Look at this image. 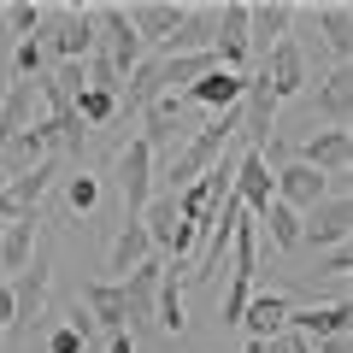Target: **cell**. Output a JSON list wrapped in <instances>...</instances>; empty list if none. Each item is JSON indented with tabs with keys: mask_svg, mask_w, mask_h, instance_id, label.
I'll use <instances>...</instances> for the list:
<instances>
[{
	"mask_svg": "<svg viewBox=\"0 0 353 353\" xmlns=\"http://www.w3.org/2000/svg\"><path fill=\"white\" fill-rule=\"evenodd\" d=\"M41 53H48V65H83L88 53H94V12L88 6H48L41 12V30H36Z\"/></svg>",
	"mask_w": 353,
	"mask_h": 353,
	"instance_id": "6da1fadb",
	"label": "cell"
},
{
	"mask_svg": "<svg viewBox=\"0 0 353 353\" xmlns=\"http://www.w3.org/2000/svg\"><path fill=\"white\" fill-rule=\"evenodd\" d=\"M347 271H353V253H347V241H341V248H330V253H318V277H330V283H347Z\"/></svg>",
	"mask_w": 353,
	"mask_h": 353,
	"instance_id": "f546056e",
	"label": "cell"
},
{
	"mask_svg": "<svg viewBox=\"0 0 353 353\" xmlns=\"http://www.w3.org/2000/svg\"><path fill=\"white\" fill-rule=\"evenodd\" d=\"M36 224H41V212H24V218H12V224H0V271H24L30 259H36Z\"/></svg>",
	"mask_w": 353,
	"mask_h": 353,
	"instance_id": "d4e9b609",
	"label": "cell"
},
{
	"mask_svg": "<svg viewBox=\"0 0 353 353\" xmlns=\"http://www.w3.org/2000/svg\"><path fill=\"white\" fill-rule=\"evenodd\" d=\"M318 30H324V53L330 65H353V6L347 0H330V6H312Z\"/></svg>",
	"mask_w": 353,
	"mask_h": 353,
	"instance_id": "603a6c76",
	"label": "cell"
},
{
	"mask_svg": "<svg viewBox=\"0 0 353 353\" xmlns=\"http://www.w3.org/2000/svg\"><path fill=\"white\" fill-rule=\"evenodd\" d=\"M83 347H88V341L77 336L71 324H59V330H53V336H48V353H83Z\"/></svg>",
	"mask_w": 353,
	"mask_h": 353,
	"instance_id": "4dcf8cb0",
	"label": "cell"
},
{
	"mask_svg": "<svg viewBox=\"0 0 353 353\" xmlns=\"http://www.w3.org/2000/svg\"><path fill=\"white\" fill-rule=\"evenodd\" d=\"M112 176H118V194H124V218H141V206L153 201V183H159V159L130 136L112 159Z\"/></svg>",
	"mask_w": 353,
	"mask_h": 353,
	"instance_id": "277c9868",
	"label": "cell"
},
{
	"mask_svg": "<svg viewBox=\"0 0 353 353\" xmlns=\"http://www.w3.org/2000/svg\"><path fill=\"white\" fill-rule=\"evenodd\" d=\"M312 347H318V353H353V341H347V336H330V341H312Z\"/></svg>",
	"mask_w": 353,
	"mask_h": 353,
	"instance_id": "836d02e7",
	"label": "cell"
},
{
	"mask_svg": "<svg viewBox=\"0 0 353 353\" xmlns=\"http://www.w3.org/2000/svg\"><path fill=\"white\" fill-rule=\"evenodd\" d=\"M12 218H24V212H18V201H12V189H6V183H0V224H12Z\"/></svg>",
	"mask_w": 353,
	"mask_h": 353,
	"instance_id": "1f68e13d",
	"label": "cell"
},
{
	"mask_svg": "<svg viewBox=\"0 0 353 353\" xmlns=\"http://www.w3.org/2000/svg\"><path fill=\"white\" fill-rule=\"evenodd\" d=\"M159 277H165V259H141L118 289H124V306H130V336L141 324H153V294H159Z\"/></svg>",
	"mask_w": 353,
	"mask_h": 353,
	"instance_id": "ac0fdd59",
	"label": "cell"
},
{
	"mask_svg": "<svg viewBox=\"0 0 353 353\" xmlns=\"http://www.w3.org/2000/svg\"><path fill=\"white\" fill-rule=\"evenodd\" d=\"M6 289H12V324H6V336H24V330L48 312V289H53V253H48V241H36V259H30Z\"/></svg>",
	"mask_w": 353,
	"mask_h": 353,
	"instance_id": "7a4b0ae2",
	"label": "cell"
},
{
	"mask_svg": "<svg viewBox=\"0 0 353 353\" xmlns=\"http://www.w3.org/2000/svg\"><path fill=\"white\" fill-rule=\"evenodd\" d=\"M294 159L312 165V171H324V176H347V165H353V130H312Z\"/></svg>",
	"mask_w": 353,
	"mask_h": 353,
	"instance_id": "7c38bea8",
	"label": "cell"
},
{
	"mask_svg": "<svg viewBox=\"0 0 353 353\" xmlns=\"http://www.w3.org/2000/svg\"><path fill=\"white\" fill-rule=\"evenodd\" d=\"M183 106H176V94H165V101H153V106H141V148L159 159V148H176V136H183Z\"/></svg>",
	"mask_w": 353,
	"mask_h": 353,
	"instance_id": "cb8c5ba5",
	"label": "cell"
},
{
	"mask_svg": "<svg viewBox=\"0 0 353 353\" xmlns=\"http://www.w3.org/2000/svg\"><path fill=\"white\" fill-rule=\"evenodd\" d=\"M347 330H353L347 301H312L289 312V336H306V341H330V336H347Z\"/></svg>",
	"mask_w": 353,
	"mask_h": 353,
	"instance_id": "30bf717a",
	"label": "cell"
},
{
	"mask_svg": "<svg viewBox=\"0 0 353 353\" xmlns=\"http://www.w3.org/2000/svg\"><path fill=\"white\" fill-rule=\"evenodd\" d=\"M30 124H41V94H36V83L12 77L6 94H0V141H6V136H24Z\"/></svg>",
	"mask_w": 353,
	"mask_h": 353,
	"instance_id": "ffe728a7",
	"label": "cell"
},
{
	"mask_svg": "<svg viewBox=\"0 0 353 353\" xmlns=\"http://www.w3.org/2000/svg\"><path fill=\"white\" fill-rule=\"evenodd\" d=\"M59 171H65V159H59V153H48L41 165H30V171L6 176V189H12L18 212H41V201H48V189L59 183Z\"/></svg>",
	"mask_w": 353,
	"mask_h": 353,
	"instance_id": "7402d4cb",
	"label": "cell"
},
{
	"mask_svg": "<svg viewBox=\"0 0 353 353\" xmlns=\"http://www.w3.org/2000/svg\"><path fill=\"white\" fill-rule=\"evenodd\" d=\"M312 106L324 118V130H347L353 124V65H330L324 83L312 88Z\"/></svg>",
	"mask_w": 353,
	"mask_h": 353,
	"instance_id": "8fae6325",
	"label": "cell"
},
{
	"mask_svg": "<svg viewBox=\"0 0 353 353\" xmlns=\"http://www.w3.org/2000/svg\"><path fill=\"white\" fill-rule=\"evenodd\" d=\"M6 48H12V41H6V6H0V59H6Z\"/></svg>",
	"mask_w": 353,
	"mask_h": 353,
	"instance_id": "e575fe53",
	"label": "cell"
},
{
	"mask_svg": "<svg viewBox=\"0 0 353 353\" xmlns=\"http://www.w3.org/2000/svg\"><path fill=\"white\" fill-rule=\"evenodd\" d=\"M0 341H6V324H0Z\"/></svg>",
	"mask_w": 353,
	"mask_h": 353,
	"instance_id": "8d00e7d4",
	"label": "cell"
},
{
	"mask_svg": "<svg viewBox=\"0 0 353 353\" xmlns=\"http://www.w3.org/2000/svg\"><path fill=\"white\" fill-rule=\"evenodd\" d=\"M271 194H277L283 206H294V212H306V206H318L330 194V176L312 171V165H301V159H283L277 171H271Z\"/></svg>",
	"mask_w": 353,
	"mask_h": 353,
	"instance_id": "9c48e42d",
	"label": "cell"
},
{
	"mask_svg": "<svg viewBox=\"0 0 353 353\" xmlns=\"http://www.w3.org/2000/svg\"><path fill=\"white\" fill-rule=\"evenodd\" d=\"M218 71L248 77V0H224L218 6V41H212Z\"/></svg>",
	"mask_w": 353,
	"mask_h": 353,
	"instance_id": "ba28073f",
	"label": "cell"
},
{
	"mask_svg": "<svg viewBox=\"0 0 353 353\" xmlns=\"http://www.w3.org/2000/svg\"><path fill=\"white\" fill-rule=\"evenodd\" d=\"M259 224H265V241H271L277 253H294V248H301V212H294V206L271 201V206H265V218H259Z\"/></svg>",
	"mask_w": 353,
	"mask_h": 353,
	"instance_id": "484cf974",
	"label": "cell"
},
{
	"mask_svg": "<svg viewBox=\"0 0 353 353\" xmlns=\"http://www.w3.org/2000/svg\"><path fill=\"white\" fill-rule=\"evenodd\" d=\"M88 12H94V53H106V59H112V71L130 83V71L148 59V48L136 41V30H130L124 6H88Z\"/></svg>",
	"mask_w": 353,
	"mask_h": 353,
	"instance_id": "3957f363",
	"label": "cell"
},
{
	"mask_svg": "<svg viewBox=\"0 0 353 353\" xmlns=\"http://www.w3.org/2000/svg\"><path fill=\"white\" fill-rule=\"evenodd\" d=\"M218 41V6H189L183 24L171 30V41H159V59H176V53H212Z\"/></svg>",
	"mask_w": 353,
	"mask_h": 353,
	"instance_id": "9a60e30c",
	"label": "cell"
},
{
	"mask_svg": "<svg viewBox=\"0 0 353 353\" xmlns=\"http://www.w3.org/2000/svg\"><path fill=\"white\" fill-rule=\"evenodd\" d=\"M248 301H253V277L248 271H230V289H224V301H218V324L236 330L241 312H248Z\"/></svg>",
	"mask_w": 353,
	"mask_h": 353,
	"instance_id": "4316f807",
	"label": "cell"
},
{
	"mask_svg": "<svg viewBox=\"0 0 353 353\" xmlns=\"http://www.w3.org/2000/svg\"><path fill=\"white\" fill-rule=\"evenodd\" d=\"M106 353H136V336H130V330H118V336H106Z\"/></svg>",
	"mask_w": 353,
	"mask_h": 353,
	"instance_id": "d6a6232c",
	"label": "cell"
},
{
	"mask_svg": "<svg viewBox=\"0 0 353 353\" xmlns=\"http://www.w3.org/2000/svg\"><path fill=\"white\" fill-rule=\"evenodd\" d=\"M289 312H294V301L283 289H271V294L253 289L248 312H241V330H248V341H277L283 330H289Z\"/></svg>",
	"mask_w": 353,
	"mask_h": 353,
	"instance_id": "2e32d148",
	"label": "cell"
},
{
	"mask_svg": "<svg viewBox=\"0 0 353 353\" xmlns=\"http://www.w3.org/2000/svg\"><path fill=\"white\" fill-rule=\"evenodd\" d=\"M347 236H353V201L347 194H324L318 206L301 212V248L330 253V248H341Z\"/></svg>",
	"mask_w": 353,
	"mask_h": 353,
	"instance_id": "5b68a950",
	"label": "cell"
},
{
	"mask_svg": "<svg viewBox=\"0 0 353 353\" xmlns=\"http://www.w3.org/2000/svg\"><path fill=\"white\" fill-rule=\"evenodd\" d=\"M41 12H48V6H36V0H12V6H6V41H30L41 30Z\"/></svg>",
	"mask_w": 353,
	"mask_h": 353,
	"instance_id": "f1b7e54d",
	"label": "cell"
},
{
	"mask_svg": "<svg viewBox=\"0 0 353 353\" xmlns=\"http://www.w3.org/2000/svg\"><path fill=\"white\" fill-rule=\"evenodd\" d=\"M189 265H171L165 259V277H159V294H153V324L165 330V336H183L189 330V318H183V289H189Z\"/></svg>",
	"mask_w": 353,
	"mask_h": 353,
	"instance_id": "44dd1931",
	"label": "cell"
},
{
	"mask_svg": "<svg viewBox=\"0 0 353 353\" xmlns=\"http://www.w3.org/2000/svg\"><path fill=\"white\" fill-rule=\"evenodd\" d=\"M259 71H265V83H271V94H277V106L312 88V59H306V48H301L294 36H283L277 48L265 53V65H259Z\"/></svg>",
	"mask_w": 353,
	"mask_h": 353,
	"instance_id": "8992f818",
	"label": "cell"
},
{
	"mask_svg": "<svg viewBox=\"0 0 353 353\" xmlns=\"http://www.w3.org/2000/svg\"><path fill=\"white\" fill-rule=\"evenodd\" d=\"M183 12H189V6H171V0H136V6H124V18H130V30H136L141 48L171 41V30L183 24Z\"/></svg>",
	"mask_w": 353,
	"mask_h": 353,
	"instance_id": "e0dca14e",
	"label": "cell"
},
{
	"mask_svg": "<svg viewBox=\"0 0 353 353\" xmlns=\"http://www.w3.org/2000/svg\"><path fill=\"white\" fill-rule=\"evenodd\" d=\"M241 353H271V341H248V347H241Z\"/></svg>",
	"mask_w": 353,
	"mask_h": 353,
	"instance_id": "d590c367",
	"label": "cell"
},
{
	"mask_svg": "<svg viewBox=\"0 0 353 353\" xmlns=\"http://www.w3.org/2000/svg\"><path fill=\"white\" fill-rule=\"evenodd\" d=\"M294 12V0H248V65H265V53L289 36Z\"/></svg>",
	"mask_w": 353,
	"mask_h": 353,
	"instance_id": "52a82bcc",
	"label": "cell"
},
{
	"mask_svg": "<svg viewBox=\"0 0 353 353\" xmlns=\"http://www.w3.org/2000/svg\"><path fill=\"white\" fill-rule=\"evenodd\" d=\"M77 306H83V312H88V324H94V330H106V336L130 330V306H124V289H118V283H106V277L83 283Z\"/></svg>",
	"mask_w": 353,
	"mask_h": 353,
	"instance_id": "5bb4252c",
	"label": "cell"
},
{
	"mask_svg": "<svg viewBox=\"0 0 353 353\" xmlns=\"http://www.w3.org/2000/svg\"><path fill=\"white\" fill-rule=\"evenodd\" d=\"M101 176H88V171H77V176H65V206H71V218H83V212H94L101 206Z\"/></svg>",
	"mask_w": 353,
	"mask_h": 353,
	"instance_id": "83f0119b",
	"label": "cell"
},
{
	"mask_svg": "<svg viewBox=\"0 0 353 353\" xmlns=\"http://www.w3.org/2000/svg\"><path fill=\"white\" fill-rule=\"evenodd\" d=\"M141 259H153L148 230H141V218H124V224H118V236H112V248H106V283H124Z\"/></svg>",
	"mask_w": 353,
	"mask_h": 353,
	"instance_id": "d6986e66",
	"label": "cell"
},
{
	"mask_svg": "<svg viewBox=\"0 0 353 353\" xmlns=\"http://www.w3.org/2000/svg\"><path fill=\"white\" fill-rule=\"evenodd\" d=\"M241 88H248V77H236V71H206L201 83H189L183 94H176V106H206V112H230V106H241Z\"/></svg>",
	"mask_w": 353,
	"mask_h": 353,
	"instance_id": "4fadbf2b",
	"label": "cell"
}]
</instances>
